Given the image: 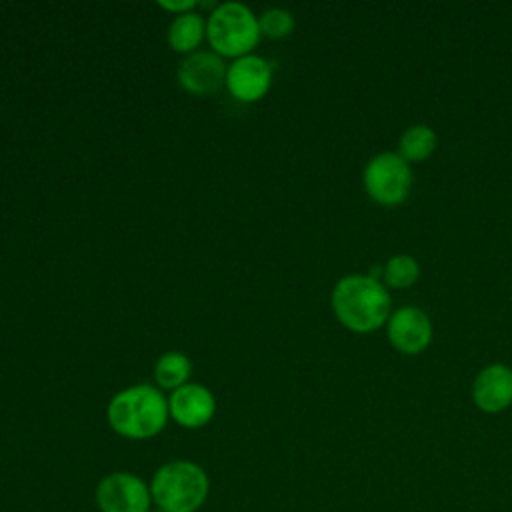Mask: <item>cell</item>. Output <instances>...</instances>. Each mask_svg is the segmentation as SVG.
Instances as JSON below:
<instances>
[{
	"mask_svg": "<svg viewBox=\"0 0 512 512\" xmlns=\"http://www.w3.org/2000/svg\"><path fill=\"white\" fill-rule=\"evenodd\" d=\"M390 308L388 288L370 274L344 276L332 290V310L338 322L358 334L382 328L392 314Z\"/></svg>",
	"mask_w": 512,
	"mask_h": 512,
	"instance_id": "6da1fadb",
	"label": "cell"
},
{
	"mask_svg": "<svg viewBox=\"0 0 512 512\" xmlns=\"http://www.w3.org/2000/svg\"><path fill=\"white\" fill-rule=\"evenodd\" d=\"M168 400L160 390L140 384L118 392L108 404V422L114 432L132 440L156 436L168 420Z\"/></svg>",
	"mask_w": 512,
	"mask_h": 512,
	"instance_id": "7a4b0ae2",
	"label": "cell"
},
{
	"mask_svg": "<svg viewBox=\"0 0 512 512\" xmlns=\"http://www.w3.org/2000/svg\"><path fill=\"white\" fill-rule=\"evenodd\" d=\"M206 472L188 460H174L156 470L150 482L152 502L162 512H196L208 498Z\"/></svg>",
	"mask_w": 512,
	"mask_h": 512,
	"instance_id": "3957f363",
	"label": "cell"
},
{
	"mask_svg": "<svg viewBox=\"0 0 512 512\" xmlns=\"http://www.w3.org/2000/svg\"><path fill=\"white\" fill-rule=\"evenodd\" d=\"M210 46L222 56L242 58L258 44V18L240 2H226L216 6L206 24Z\"/></svg>",
	"mask_w": 512,
	"mask_h": 512,
	"instance_id": "277c9868",
	"label": "cell"
},
{
	"mask_svg": "<svg viewBox=\"0 0 512 512\" xmlns=\"http://www.w3.org/2000/svg\"><path fill=\"white\" fill-rule=\"evenodd\" d=\"M362 182L376 204L398 206L410 194L412 168L398 152H380L368 160Z\"/></svg>",
	"mask_w": 512,
	"mask_h": 512,
	"instance_id": "5b68a950",
	"label": "cell"
},
{
	"mask_svg": "<svg viewBox=\"0 0 512 512\" xmlns=\"http://www.w3.org/2000/svg\"><path fill=\"white\" fill-rule=\"evenodd\" d=\"M96 504L102 512H150V486L130 472H112L98 482Z\"/></svg>",
	"mask_w": 512,
	"mask_h": 512,
	"instance_id": "8992f818",
	"label": "cell"
},
{
	"mask_svg": "<svg viewBox=\"0 0 512 512\" xmlns=\"http://www.w3.org/2000/svg\"><path fill=\"white\" fill-rule=\"evenodd\" d=\"M432 334L430 316L416 306H402L394 310L386 322V336L390 344L406 356L424 352L432 342Z\"/></svg>",
	"mask_w": 512,
	"mask_h": 512,
	"instance_id": "52a82bcc",
	"label": "cell"
},
{
	"mask_svg": "<svg viewBox=\"0 0 512 512\" xmlns=\"http://www.w3.org/2000/svg\"><path fill=\"white\" fill-rule=\"evenodd\" d=\"M472 402L480 412L498 414L512 406V368L508 364L484 366L472 382Z\"/></svg>",
	"mask_w": 512,
	"mask_h": 512,
	"instance_id": "ba28073f",
	"label": "cell"
},
{
	"mask_svg": "<svg viewBox=\"0 0 512 512\" xmlns=\"http://www.w3.org/2000/svg\"><path fill=\"white\" fill-rule=\"evenodd\" d=\"M272 82V68L260 56L236 58L226 70V88L240 102L260 100Z\"/></svg>",
	"mask_w": 512,
	"mask_h": 512,
	"instance_id": "9c48e42d",
	"label": "cell"
},
{
	"mask_svg": "<svg viewBox=\"0 0 512 512\" xmlns=\"http://www.w3.org/2000/svg\"><path fill=\"white\" fill-rule=\"evenodd\" d=\"M168 412L180 426L200 428L212 420L216 400L208 388L200 384H184L172 392Z\"/></svg>",
	"mask_w": 512,
	"mask_h": 512,
	"instance_id": "30bf717a",
	"label": "cell"
},
{
	"mask_svg": "<svg viewBox=\"0 0 512 512\" xmlns=\"http://www.w3.org/2000/svg\"><path fill=\"white\" fill-rule=\"evenodd\" d=\"M226 70L222 58L214 52H196L182 62L178 80L188 92L208 96L226 84Z\"/></svg>",
	"mask_w": 512,
	"mask_h": 512,
	"instance_id": "8fae6325",
	"label": "cell"
},
{
	"mask_svg": "<svg viewBox=\"0 0 512 512\" xmlns=\"http://www.w3.org/2000/svg\"><path fill=\"white\" fill-rule=\"evenodd\" d=\"M436 144H438V136L428 124H412L402 132L398 140V154L408 164L424 162L434 154Z\"/></svg>",
	"mask_w": 512,
	"mask_h": 512,
	"instance_id": "7c38bea8",
	"label": "cell"
},
{
	"mask_svg": "<svg viewBox=\"0 0 512 512\" xmlns=\"http://www.w3.org/2000/svg\"><path fill=\"white\" fill-rule=\"evenodd\" d=\"M204 32L206 26L202 16L194 12H184L172 20L168 30V42L176 52H190L202 42Z\"/></svg>",
	"mask_w": 512,
	"mask_h": 512,
	"instance_id": "4fadbf2b",
	"label": "cell"
},
{
	"mask_svg": "<svg viewBox=\"0 0 512 512\" xmlns=\"http://www.w3.org/2000/svg\"><path fill=\"white\" fill-rule=\"evenodd\" d=\"M420 278V264L408 254H396L382 266V282L386 288L404 290Z\"/></svg>",
	"mask_w": 512,
	"mask_h": 512,
	"instance_id": "5bb4252c",
	"label": "cell"
},
{
	"mask_svg": "<svg viewBox=\"0 0 512 512\" xmlns=\"http://www.w3.org/2000/svg\"><path fill=\"white\" fill-rule=\"evenodd\" d=\"M154 376L162 388L176 390L184 386L190 376V360L182 352H168L156 362Z\"/></svg>",
	"mask_w": 512,
	"mask_h": 512,
	"instance_id": "9a60e30c",
	"label": "cell"
},
{
	"mask_svg": "<svg viewBox=\"0 0 512 512\" xmlns=\"http://www.w3.org/2000/svg\"><path fill=\"white\" fill-rule=\"evenodd\" d=\"M258 26H260V34L268 38H284L294 30V18L288 10L272 8L260 16Z\"/></svg>",
	"mask_w": 512,
	"mask_h": 512,
	"instance_id": "2e32d148",
	"label": "cell"
},
{
	"mask_svg": "<svg viewBox=\"0 0 512 512\" xmlns=\"http://www.w3.org/2000/svg\"><path fill=\"white\" fill-rule=\"evenodd\" d=\"M164 10H168V12H178V14H184V12H188L190 8H194L196 6V2L194 0H180V2H158Z\"/></svg>",
	"mask_w": 512,
	"mask_h": 512,
	"instance_id": "e0dca14e",
	"label": "cell"
},
{
	"mask_svg": "<svg viewBox=\"0 0 512 512\" xmlns=\"http://www.w3.org/2000/svg\"><path fill=\"white\" fill-rule=\"evenodd\" d=\"M150 512H162V510H158V508H156V510H150Z\"/></svg>",
	"mask_w": 512,
	"mask_h": 512,
	"instance_id": "ac0fdd59",
	"label": "cell"
}]
</instances>
